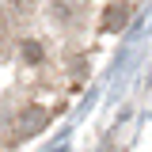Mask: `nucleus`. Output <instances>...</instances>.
<instances>
[{
	"mask_svg": "<svg viewBox=\"0 0 152 152\" xmlns=\"http://www.w3.org/2000/svg\"><path fill=\"white\" fill-rule=\"evenodd\" d=\"M23 57H27V61H42V46L27 42V46H23Z\"/></svg>",
	"mask_w": 152,
	"mask_h": 152,
	"instance_id": "f03ea898",
	"label": "nucleus"
},
{
	"mask_svg": "<svg viewBox=\"0 0 152 152\" xmlns=\"http://www.w3.org/2000/svg\"><path fill=\"white\" fill-rule=\"evenodd\" d=\"M126 19H129V4H110L107 15H103V31H118Z\"/></svg>",
	"mask_w": 152,
	"mask_h": 152,
	"instance_id": "f257e3e1",
	"label": "nucleus"
}]
</instances>
